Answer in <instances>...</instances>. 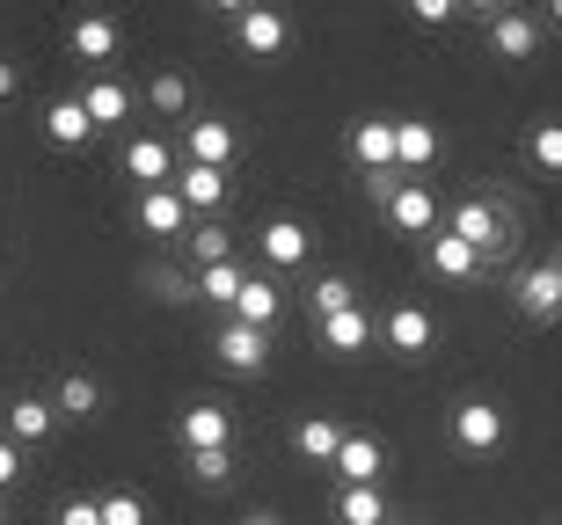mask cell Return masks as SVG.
<instances>
[{"label": "cell", "instance_id": "9", "mask_svg": "<svg viewBox=\"0 0 562 525\" xmlns=\"http://www.w3.org/2000/svg\"><path fill=\"white\" fill-rule=\"evenodd\" d=\"M234 30H241V52H249V59H278V52L292 44V22L278 15V8H241Z\"/></svg>", "mask_w": 562, "mask_h": 525}, {"label": "cell", "instance_id": "36", "mask_svg": "<svg viewBox=\"0 0 562 525\" xmlns=\"http://www.w3.org/2000/svg\"><path fill=\"white\" fill-rule=\"evenodd\" d=\"M59 525H103V518H95V504H88V497H74V504L59 511Z\"/></svg>", "mask_w": 562, "mask_h": 525}, {"label": "cell", "instance_id": "34", "mask_svg": "<svg viewBox=\"0 0 562 525\" xmlns=\"http://www.w3.org/2000/svg\"><path fill=\"white\" fill-rule=\"evenodd\" d=\"M533 169H548V175L562 169V125H541V132H533Z\"/></svg>", "mask_w": 562, "mask_h": 525}, {"label": "cell", "instance_id": "20", "mask_svg": "<svg viewBox=\"0 0 562 525\" xmlns=\"http://www.w3.org/2000/svg\"><path fill=\"white\" fill-rule=\"evenodd\" d=\"M52 416L95 423V416H103V387H95L88 373H66V379H59V395H52Z\"/></svg>", "mask_w": 562, "mask_h": 525}, {"label": "cell", "instance_id": "8", "mask_svg": "<svg viewBox=\"0 0 562 525\" xmlns=\"http://www.w3.org/2000/svg\"><path fill=\"white\" fill-rule=\"evenodd\" d=\"M278 307H285L278 277H241V293H234L227 321H241V329H263V336H271V329H278Z\"/></svg>", "mask_w": 562, "mask_h": 525}, {"label": "cell", "instance_id": "19", "mask_svg": "<svg viewBox=\"0 0 562 525\" xmlns=\"http://www.w3.org/2000/svg\"><path fill=\"white\" fill-rule=\"evenodd\" d=\"M322 343H329L336 357H358L366 343H373V315H366V307H344V315H322Z\"/></svg>", "mask_w": 562, "mask_h": 525}, {"label": "cell", "instance_id": "14", "mask_svg": "<svg viewBox=\"0 0 562 525\" xmlns=\"http://www.w3.org/2000/svg\"><path fill=\"white\" fill-rule=\"evenodd\" d=\"M139 227L146 233H154V241H183V233H190V212L183 205H176V190H139Z\"/></svg>", "mask_w": 562, "mask_h": 525}, {"label": "cell", "instance_id": "28", "mask_svg": "<svg viewBox=\"0 0 562 525\" xmlns=\"http://www.w3.org/2000/svg\"><path fill=\"white\" fill-rule=\"evenodd\" d=\"M431 271L460 285V277H475V271H482V255H475V249H460L453 233H431Z\"/></svg>", "mask_w": 562, "mask_h": 525}, {"label": "cell", "instance_id": "16", "mask_svg": "<svg viewBox=\"0 0 562 525\" xmlns=\"http://www.w3.org/2000/svg\"><path fill=\"white\" fill-rule=\"evenodd\" d=\"M168 190H176V205H183V212H220V205H227V175H220V169H176Z\"/></svg>", "mask_w": 562, "mask_h": 525}, {"label": "cell", "instance_id": "26", "mask_svg": "<svg viewBox=\"0 0 562 525\" xmlns=\"http://www.w3.org/2000/svg\"><path fill=\"white\" fill-rule=\"evenodd\" d=\"M292 445H300L307 460H336V445H344V423H336V416H307L300 431H292Z\"/></svg>", "mask_w": 562, "mask_h": 525}, {"label": "cell", "instance_id": "35", "mask_svg": "<svg viewBox=\"0 0 562 525\" xmlns=\"http://www.w3.org/2000/svg\"><path fill=\"white\" fill-rule=\"evenodd\" d=\"M460 0H417V22H453Z\"/></svg>", "mask_w": 562, "mask_h": 525}, {"label": "cell", "instance_id": "15", "mask_svg": "<svg viewBox=\"0 0 562 525\" xmlns=\"http://www.w3.org/2000/svg\"><path fill=\"white\" fill-rule=\"evenodd\" d=\"M74 103H81V117H88V125L103 132V125H117V117L132 110V88H125V81H110V73H95V81H88L81 95H74Z\"/></svg>", "mask_w": 562, "mask_h": 525}, {"label": "cell", "instance_id": "22", "mask_svg": "<svg viewBox=\"0 0 562 525\" xmlns=\"http://www.w3.org/2000/svg\"><path fill=\"white\" fill-rule=\"evenodd\" d=\"M74 59H88V66H110L117 59V22H103V15H88V22H74Z\"/></svg>", "mask_w": 562, "mask_h": 525}, {"label": "cell", "instance_id": "32", "mask_svg": "<svg viewBox=\"0 0 562 525\" xmlns=\"http://www.w3.org/2000/svg\"><path fill=\"white\" fill-rule=\"evenodd\" d=\"M95 518H103V525H146V504L132 497V489H110L103 504H95Z\"/></svg>", "mask_w": 562, "mask_h": 525}, {"label": "cell", "instance_id": "2", "mask_svg": "<svg viewBox=\"0 0 562 525\" xmlns=\"http://www.w3.org/2000/svg\"><path fill=\"white\" fill-rule=\"evenodd\" d=\"M446 233H453L460 249H475L482 263L512 249V219H504V212L490 205V197H460V205L446 212Z\"/></svg>", "mask_w": 562, "mask_h": 525}, {"label": "cell", "instance_id": "11", "mask_svg": "<svg viewBox=\"0 0 562 525\" xmlns=\"http://www.w3.org/2000/svg\"><path fill=\"white\" fill-rule=\"evenodd\" d=\"M351 161H358L366 175H387V169H395V117H358Z\"/></svg>", "mask_w": 562, "mask_h": 525}, {"label": "cell", "instance_id": "30", "mask_svg": "<svg viewBox=\"0 0 562 525\" xmlns=\"http://www.w3.org/2000/svg\"><path fill=\"white\" fill-rule=\"evenodd\" d=\"M307 299H314V321H322V315H344V307H358V285H351V277H322Z\"/></svg>", "mask_w": 562, "mask_h": 525}, {"label": "cell", "instance_id": "38", "mask_svg": "<svg viewBox=\"0 0 562 525\" xmlns=\"http://www.w3.org/2000/svg\"><path fill=\"white\" fill-rule=\"evenodd\" d=\"M8 95H15V66L0 59V103H8Z\"/></svg>", "mask_w": 562, "mask_h": 525}, {"label": "cell", "instance_id": "21", "mask_svg": "<svg viewBox=\"0 0 562 525\" xmlns=\"http://www.w3.org/2000/svg\"><path fill=\"white\" fill-rule=\"evenodd\" d=\"M125 175H139V190H161L168 175H176L168 139H132V147H125Z\"/></svg>", "mask_w": 562, "mask_h": 525}, {"label": "cell", "instance_id": "4", "mask_svg": "<svg viewBox=\"0 0 562 525\" xmlns=\"http://www.w3.org/2000/svg\"><path fill=\"white\" fill-rule=\"evenodd\" d=\"M373 336H387V351H395V357H424V351H431V336H438V321L424 315L417 299H402V307H387V321H373Z\"/></svg>", "mask_w": 562, "mask_h": 525}, {"label": "cell", "instance_id": "31", "mask_svg": "<svg viewBox=\"0 0 562 525\" xmlns=\"http://www.w3.org/2000/svg\"><path fill=\"white\" fill-rule=\"evenodd\" d=\"M190 482H198V489L234 482V445H227V453H190Z\"/></svg>", "mask_w": 562, "mask_h": 525}, {"label": "cell", "instance_id": "1", "mask_svg": "<svg viewBox=\"0 0 562 525\" xmlns=\"http://www.w3.org/2000/svg\"><path fill=\"white\" fill-rule=\"evenodd\" d=\"M366 190H373V205L387 212V227L395 233H438V197L424 175H366Z\"/></svg>", "mask_w": 562, "mask_h": 525}, {"label": "cell", "instance_id": "29", "mask_svg": "<svg viewBox=\"0 0 562 525\" xmlns=\"http://www.w3.org/2000/svg\"><path fill=\"white\" fill-rule=\"evenodd\" d=\"M198 293H205L212 307H234V293H241V263H212V271H198Z\"/></svg>", "mask_w": 562, "mask_h": 525}, {"label": "cell", "instance_id": "25", "mask_svg": "<svg viewBox=\"0 0 562 525\" xmlns=\"http://www.w3.org/2000/svg\"><path fill=\"white\" fill-rule=\"evenodd\" d=\"M490 44H497L504 59H526V52H533V15H512V8H497V15H490Z\"/></svg>", "mask_w": 562, "mask_h": 525}, {"label": "cell", "instance_id": "24", "mask_svg": "<svg viewBox=\"0 0 562 525\" xmlns=\"http://www.w3.org/2000/svg\"><path fill=\"white\" fill-rule=\"evenodd\" d=\"M183 249H190V263H198V271H212V263H234V233L220 227V219H205V227L183 233Z\"/></svg>", "mask_w": 562, "mask_h": 525}, {"label": "cell", "instance_id": "6", "mask_svg": "<svg viewBox=\"0 0 562 525\" xmlns=\"http://www.w3.org/2000/svg\"><path fill=\"white\" fill-rule=\"evenodd\" d=\"M336 475H344V489H380V475H387V453H380V438H366V431H344V445H336Z\"/></svg>", "mask_w": 562, "mask_h": 525}, {"label": "cell", "instance_id": "27", "mask_svg": "<svg viewBox=\"0 0 562 525\" xmlns=\"http://www.w3.org/2000/svg\"><path fill=\"white\" fill-rule=\"evenodd\" d=\"M336 525H387V497L380 489H344L336 497Z\"/></svg>", "mask_w": 562, "mask_h": 525}, {"label": "cell", "instance_id": "12", "mask_svg": "<svg viewBox=\"0 0 562 525\" xmlns=\"http://www.w3.org/2000/svg\"><path fill=\"white\" fill-rule=\"evenodd\" d=\"M256 249H263L271 271H300V263H307V227H300V219H263V227H256Z\"/></svg>", "mask_w": 562, "mask_h": 525}, {"label": "cell", "instance_id": "33", "mask_svg": "<svg viewBox=\"0 0 562 525\" xmlns=\"http://www.w3.org/2000/svg\"><path fill=\"white\" fill-rule=\"evenodd\" d=\"M146 103H154V110H168V117H176V110L190 103V88H183V73H154V88H146Z\"/></svg>", "mask_w": 562, "mask_h": 525}, {"label": "cell", "instance_id": "5", "mask_svg": "<svg viewBox=\"0 0 562 525\" xmlns=\"http://www.w3.org/2000/svg\"><path fill=\"white\" fill-rule=\"evenodd\" d=\"M212 357H220L227 373H263V365H271V336H263V329H241V321H220V329H212Z\"/></svg>", "mask_w": 562, "mask_h": 525}, {"label": "cell", "instance_id": "3", "mask_svg": "<svg viewBox=\"0 0 562 525\" xmlns=\"http://www.w3.org/2000/svg\"><path fill=\"white\" fill-rule=\"evenodd\" d=\"M176 438H183V453H227L234 445V409H220V401H190L183 423H176Z\"/></svg>", "mask_w": 562, "mask_h": 525}, {"label": "cell", "instance_id": "13", "mask_svg": "<svg viewBox=\"0 0 562 525\" xmlns=\"http://www.w3.org/2000/svg\"><path fill=\"white\" fill-rule=\"evenodd\" d=\"M438 161V125L424 117H395V175H424Z\"/></svg>", "mask_w": 562, "mask_h": 525}, {"label": "cell", "instance_id": "7", "mask_svg": "<svg viewBox=\"0 0 562 525\" xmlns=\"http://www.w3.org/2000/svg\"><path fill=\"white\" fill-rule=\"evenodd\" d=\"M183 153H190V169H220V175H227V161H234V125H227V117H190Z\"/></svg>", "mask_w": 562, "mask_h": 525}, {"label": "cell", "instance_id": "37", "mask_svg": "<svg viewBox=\"0 0 562 525\" xmlns=\"http://www.w3.org/2000/svg\"><path fill=\"white\" fill-rule=\"evenodd\" d=\"M15 475H22V453H15V445H8V438H0V489L15 482Z\"/></svg>", "mask_w": 562, "mask_h": 525}, {"label": "cell", "instance_id": "23", "mask_svg": "<svg viewBox=\"0 0 562 525\" xmlns=\"http://www.w3.org/2000/svg\"><path fill=\"white\" fill-rule=\"evenodd\" d=\"M44 132H52V147H88V139H95V125L81 117V103H74V95H59V103L44 110Z\"/></svg>", "mask_w": 562, "mask_h": 525}, {"label": "cell", "instance_id": "39", "mask_svg": "<svg viewBox=\"0 0 562 525\" xmlns=\"http://www.w3.org/2000/svg\"><path fill=\"white\" fill-rule=\"evenodd\" d=\"M241 525H285V518H278V511H249V518H241Z\"/></svg>", "mask_w": 562, "mask_h": 525}, {"label": "cell", "instance_id": "17", "mask_svg": "<svg viewBox=\"0 0 562 525\" xmlns=\"http://www.w3.org/2000/svg\"><path fill=\"white\" fill-rule=\"evenodd\" d=\"M519 307L533 321H555L562 315V271H555V263H533V271L519 277Z\"/></svg>", "mask_w": 562, "mask_h": 525}, {"label": "cell", "instance_id": "18", "mask_svg": "<svg viewBox=\"0 0 562 525\" xmlns=\"http://www.w3.org/2000/svg\"><path fill=\"white\" fill-rule=\"evenodd\" d=\"M52 431H59V416H52V401H37V395L8 401V445H44Z\"/></svg>", "mask_w": 562, "mask_h": 525}, {"label": "cell", "instance_id": "40", "mask_svg": "<svg viewBox=\"0 0 562 525\" xmlns=\"http://www.w3.org/2000/svg\"><path fill=\"white\" fill-rule=\"evenodd\" d=\"M387 525H417V518H387Z\"/></svg>", "mask_w": 562, "mask_h": 525}, {"label": "cell", "instance_id": "10", "mask_svg": "<svg viewBox=\"0 0 562 525\" xmlns=\"http://www.w3.org/2000/svg\"><path fill=\"white\" fill-rule=\"evenodd\" d=\"M453 438L468 445V453H497L504 445V409L497 401H460L453 409Z\"/></svg>", "mask_w": 562, "mask_h": 525}]
</instances>
